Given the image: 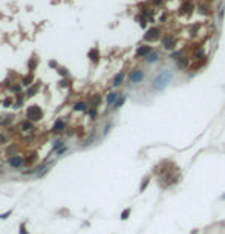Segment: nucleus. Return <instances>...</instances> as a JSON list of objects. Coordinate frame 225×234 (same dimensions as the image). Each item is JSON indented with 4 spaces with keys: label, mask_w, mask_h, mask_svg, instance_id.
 I'll use <instances>...</instances> for the list:
<instances>
[{
    "label": "nucleus",
    "mask_w": 225,
    "mask_h": 234,
    "mask_svg": "<svg viewBox=\"0 0 225 234\" xmlns=\"http://www.w3.org/2000/svg\"><path fill=\"white\" fill-rule=\"evenodd\" d=\"M9 165L11 167H21V165H23V159H21V156H11L9 158Z\"/></svg>",
    "instance_id": "0eeeda50"
},
{
    "label": "nucleus",
    "mask_w": 225,
    "mask_h": 234,
    "mask_svg": "<svg viewBox=\"0 0 225 234\" xmlns=\"http://www.w3.org/2000/svg\"><path fill=\"white\" fill-rule=\"evenodd\" d=\"M123 80H124V74H118L117 77H115V80H113V86H120L121 83H123Z\"/></svg>",
    "instance_id": "1a4fd4ad"
},
{
    "label": "nucleus",
    "mask_w": 225,
    "mask_h": 234,
    "mask_svg": "<svg viewBox=\"0 0 225 234\" xmlns=\"http://www.w3.org/2000/svg\"><path fill=\"white\" fill-rule=\"evenodd\" d=\"M89 115H90V118H95L96 116V109H90L89 110Z\"/></svg>",
    "instance_id": "4be33fe9"
},
{
    "label": "nucleus",
    "mask_w": 225,
    "mask_h": 234,
    "mask_svg": "<svg viewBox=\"0 0 225 234\" xmlns=\"http://www.w3.org/2000/svg\"><path fill=\"white\" fill-rule=\"evenodd\" d=\"M74 109H75V110H78V112H81V110L84 112V110L87 109V104H86V103H81V101H80V103L75 104V107H74Z\"/></svg>",
    "instance_id": "ddd939ff"
},
{
    "label": "nucleus",
    "mask_w": 225,
    "mask_h": 234,
    "mask_svg": "<svg viewBox=\"0 0 225 234\" xmlns=\"http://www.w3.org/2000/svg\"><path fill=\"white\" fill-rule=\"evenodd\" d=\"M115 101H118V94L117 92H112V94L107 95V104H113Z\"/></svg>",
    "instance_id": "6e6552de"
},
{
    "label": "nucleus",
    "mask_w": 225,
    "mask_h": 234,
    "mask_svg": "<svg viewBox=\"0 0 225 234\" xmlns=\"http://www.w3.org/2000/svg\"><path fill=\"white\" fill-rule=\"evenodd\" d=\"M162 46H164L165 49H173V47H175V38L171 37V35H165V37H162Z\"/></svg>",
    "instance_id": "39448f33"
},
{
    "label": "nucleus",
    "mask_w": 225,
    "mask_h": 234,
    "mask_svg": "<svg viewBox=\"0 0 225 234\" xmlns=\"http://www.w3.org/2000/svg\"><path fill=\"white\" fill-rule=\"evenodd\" d=\"M28 116H29V120H32V121H38V120H42L43 112L40 110V107L32 106V107L28 109Z\"/></svg>",
    "instance_id": "f03ea898"
},
{
    "label": "nucleus",
    "mask_w": 225,
    "mask_h": 234,
    "mask_svg": "<svg viewBox=\"0 0 225 234\" xmlns=\"http://www.w3.org/2000/svg\"><path fill=\"white\" fill-rule=\"evenodd\" d=\"M199 11L202 12V14H204V15H207V14H208V6H207V5H199Z\"/></svg>",
    "instance_id": "f3484780"
},
{
    "label": "nucleus",
    "mask_w": 225,
    "mask_h": 234,
    "mask_svg": "<svg viewBox=\"0 0 225 234\" xmlns=\"http://www.w3.org/2000/svg\"><path fill=\"white\" fill-rule=\"evenodd\" d=\"M58 72H60L61 75H66V69H63V68H61V69L58 70Z\"/></svg>",
    "instance_id": "bb28decb"
},
{
    "label": "nucleus",
    "mask_w": 225,
    "mask_h": 234,
    "mask_svg": "<svg viewBox=\"0 0 225 234\" xmlns=\"http://www.w3.org/2000/svg\"><path fill=\"white\" fill-rule=\"evenodd\" d=\"M158 58H159L158 54H150V55H147L145 61H147V63H155V61H158Z\"/></svg>",
    "instance_id": "f8f14e48"
},
{
    "label": "nucleus",
    "mask_w": 225,
    "mask_h": 234,
    "mask_svg": "<svg viewBox=\"0 0 225 234\" xmlns=\"http://www.w3.org/2000/svg\"><path fill=\"white\" fill-rule=\"evenodd\" d=\"M60 86H61V87H66V86H69V83L66 81V80H61V81H60Z\"/></svg>",
    "instance_id": "5701e85b"
},
{
    "label": "nucleus",
    "mask_w": 225,
    "mask_h": 234,
    "mask_svg": "<svg viewBox=\"0 0 225 234\" xmlns=\"http://www.w3.org/2000/svg\"><path fill=\"white\" fill-rule=\"evenodd\" d=\"M143 78H144V72H143V70H139V69H136V70H133V72H132V75H130V83L136 84V83L143 81Z\"/></svg>",
    "instance_id": "20e7f679"
},
{
    "label": "nucleus",
    "mask_w": 225,
    "mask_h": 234,
    "mask_svg": "<svg viewBox=\"0 0 225 234\" xmlns=\"http://www.w3.org/2000/svg\"><path fill=\"white\" fill-rule=\"evenodd\" d=\"M11 104V100H5V106H9Z\"/></svg>",
    "instance_id": "c756f323"
},
{
    "label": "nucleus",
    "mask_w": 225,
    "mask_h": 234,
    "mask_svg": "<svg viewBox=\"0 0 225 234\" xmlns=\"http://www.w3.org/2000/svg\"><path fill=\"white\" fill-rule=\"evenodd\" d=\"M64 121H57L55 122V126H54V132H60V130H63L64 129Z\"/></svg>",
    "instance_id": "4468645a"
},
{
    "label": "nucleus",
    "mask_w": 225,
    "mask_h": 234,
    "mask_svg": "<svg viewBox=\"0 0 225 234\" xmlns=\"http://www.w3.org/2000/svg\"><path fill=\"white\" fill-rule=\"evenodd\" d=\"M21 129L23 130H26V132H29V130H32L34 127H32V124H31V122H28V121H25L23 124H21Z\"/></svg>",
    "instance_id": "dca6fc26"
},
{
    "label": "nucleus",
    "mask_w": 225,
    "mask_h": 234,
    "mask_svg": "<svg viewBox=\"0 0 225 234\" xmlns=\"http://www.w3.org/2000/svg\"><path fill=\"white\" fill-rule=\"evenodd\" d=\"M89 57H90L92 61H95V63H96V61H98V51H96V49H92V51L89 52Z\"/></svg>",
    "instance_id": "2eb2a0df"
},
{
    "label": "nucleus",
    "mask_w": 225,
    "mask_h": 234,
    "mask_svg": "<svg viewBox=\"0 0 225 234\" xmlns=\"http://www.w3.org/2000/svg\"><path fill=\"white\" fill-rule=\"evenodd\" d=\"M152 46H141L138 51H136V55H139V57H145V55H150L152 54Z\"/></svg>",
    "instance_id": "423d86ee"
},
{
    "label": "nucleus",
    "mask_w": 225,
    "mask_h": 234,
    "mask_svg": "<svg viewBox=\"0 0 225 234\" xmlns=\"http://www.w3.org/2000/svg\"><path fill=\"white\" fill-rule=\"evenodd\" d=\"M171 77H173V72H171V70H169V69L162 70V72L155 78V81H153V89L155 90H162L167 86V83L171 80Z\"/></svg>",
    "instance_id": "f257e3e1"
},
{
    "label": "nucleus",
    "mask_w": 225,
    "mask_h": 234,
    "mask_svg": "<svg viewBox=\"0 0 225 234\" xmlns=\"http://www.w3.org/2000/svg\"><path fill=\"white\" fill-rule=\"evenodd\" d=\"M20 89H21V87H20V86H14V87H12V90H15V92H19Z\"/></svg>",
    "instance_id": "a878e982"
},
{
    "label": "nucleus",
    "mask_w": 225,
    "mask_h": 234,
    "mask_svg": "<svg viewBox=\"0 0 225 234\" xmlns=\"http://www.w3.org/2000/svg\"><path fill=\"white\" fill-rule=\"evenodd\" d=\"M159 28H152V29H149L147 32H145V35H144V38L147 41H155V40H158L159 38Z\"/></svg>",
    "instance_id": "7ed1b4c3"
},
{
    "label": "nucleus",
    "mask_w": 225,
    "mask_h": 234,
    "mask_svg": "<svg viewBox=\"0 0 225 234\" xmlns=\"http://www.w3.org/2000/svg\"><path fill=\"white\" fill-rule=\"evenodd\" d=\"M129 214H130V208L124 210V211H123V213H121V219H123V220H126L127 217H129Z\"/></svg>",
    "instance_id": "6ab92c4d"
},
{
    "label": "nucleus",
    "mask_w": 225,
    "mask_h": 234,
    "mask_svg": "<svg viewBox=\"0 0 225 234\" xmlns=\"http://www.w3.org/2000/svg\"><path fill=\"white\" fill-rule=\"evenodd\" d=\"M29 95H32V94H35V89H29V92H28Z\"/></svg>",
    "instance_id": "c85d7f7f"
},
{
    "label": "nucleus",
    "mask_w": 225,
    "mask_h": 234,
    "mask_svg": "<svg viewBox=\"0 0 225 234\" xmlns=\"http://www.w3.org/2000/svg\"><path fill=\"white\" fill-rule=\"evenodd\" d=\"M49 66H51V68H55V66H57V63H55V61H51V63H49Z\"/></svg>",
    "instance_id": "cd10ccee"
},
{
    "label": "nucleus",
    "mask_w": 225,
    "mask_h": 234,
    "mask_svg": "<svg viewBox=\"0 0 225 234\" xmlns=\"http://www.w3.org/2000/svg\"><path fill=\"white\" fill-rule=\"evenodd\" d=\"M9 214H11V211H6L5 214H2V216H0V219H6V217H8V216H9Z\"/></svg>",
    "instance_id": "b1692460"
},
{
    "label": "nucleus",
    "mask_w": 225,
    "mask_h": 234,
    "mask_svg": "<svg viewBox=\"0 0 225 234\" xmlns=\"http://www.w3.org/2000/svg\"><path fill=\"white\" fill-rule=\"evenodd\" d=\"M187 64H188V58H187V57H181V58L178 60V66H179V68H187Z\"/></svg>",
    "instance_id": "9b49d317"
},
{
    "label": "nucleus",
    "mask_w": 225,
    "mask_h": 234,
    "mask_svg": "<svg viewBox=\"0 0 225 234\" xmlns=\"http://www.w3.org/2000/svg\"><path fill=\"white\" fill-rule=\"evenodd\" d=\"M149 182H150V176H145V178L143 179V184H141V187H139V191L143 193L145 188H147V185H149Z\"/></svg>",
    "instance_id": "9d476101"
},
{
    "label": "nucleus",
    "mask_w": 225,
    "mask_h": 234,
    "mask_svg": "<svg viewBox=\"0 0 225 234\" xmlns=\"http://www.w3.org/2000/svg\"><path fill=\"white\" fill-rule=\"evenodd\" d=\"M6 138H5V135H0V142H5Z\"/></svg>",
    "instance_id": "393cba45"
},
{
    "label": "nucleus",
    "mask_w": 225,
    "mask_h": 234,
    "mask_svg": "<svg viewBox=\"0 0 225 234\" xmlns=\"http://www.w3.org/2000/svg\"><path fill=\"white\" fill-rule=\"evenodd\" d=\"M124 96H123V98H120V100H118L117 101V103H115V109H118V107H120V106H123V103H124Z\"/></svg>",
    "instance_id": "412c9836"
},
{
    "label": "nucleus",
    "mask_w": 225,
    "mask_h": 234,
    "mask_svg": "<svg viewBox=\"0 0 225 234\" xmlns=\"http://www.w3.org/2000/svg\"><path fill=\"white\" fill-rule=\"evenodd\" d=\"M31 81H32V77H31V75H29V77H25V78H23V84H26V86H29Z\"/></svg>",
    "instance_id": "aec40b11"
},
{
    "label": "nucleus",
    "mask_w": 225,
    "mask_h": 234,
    "mask_svg": "<svg viewBox=\"0 0 225 234\" xmlns=\"http://www.w3.org/2000/svg\"><path fill=\"white\" fill-rule=\"evenodd\" d=\"M190 8H192V3L188 2L187 5H184V6H182V12H184V14H188V12H190Z\"/></svg>",
    "instance_id": "a211bd4d"
}]
</instances>
